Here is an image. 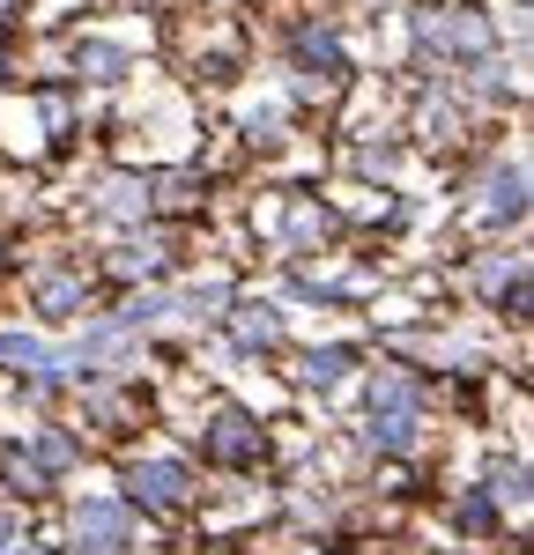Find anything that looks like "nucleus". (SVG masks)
I'll list each match as a JSON object with an SVG mask.
<instances>
[{
  "mask_svg": "<svg viewBox=\"0 0 534 555\" xmlns=\"http://www.w3.org/2000/svg\"><path fill=\"white\" fill-rule=\"evenodd\" d=\"M127 489L141 504H178V496H186V467H178V460H149V467L127 474Z\"/></svg>",
  "mask_w": 534,
  "mask_h": 555,
  "instance_id": "3",
  "label": "nucleus"
},
{
  "mask_svg": "<svg viewBox=\"0 0 534 555\" xmlns=\"http://www.w3.org/2000/svg\"><path fill=\"white\" fill-rule=\"evenodd\" d=\"M44 311H75V304H82V282H75V274H44Z\"/></svg>",
  "mask_w": 534,
  "mask_h": 555,
  "instance_id": "9",
  "label": "nucleus"
},
{
  "mask_svg": "<svg viewBox=\"0 0 534 555\" xmlns=\"http://www.w3.org/2000/svg\"><path fill=\"white\" fill-rule=\"evenodd\" d=\"M127 504H82L75 512V555H119L127 548Z\"/></svg>",
  "mask_w": 534,
  "mask_h": 555,
  "instance_id": "2",
  "label": "nucleus"
},
{
  "mask_svg": "<svg viewBox=\"0 0 534 555\" xmlns=\"http://www.w3.org/2000/svg\"><path fill=\"white\" fill-rule=\"evenodd\" d=\"M371 437L386 452L416 444V385L400 378V371H379V385H371Z\"/></svg>",
  "mask_w": 534,
  "mask_h": 555,
  "instance_id": "1",
  "label": "nucleus"
},
{
  "mask_svg": "<svg viewBox=\"0 0 534 555\" xmlns=\"http://www.w3.org/2000/svg\"><path fill=\"white\" fill-rule=\"evenodd\" d=\"M342 371H349V356H342V348H319V356H305V371H297V378L327 392V385H342Z\"/></svg>",
  "mask_w": 534,
  "mask_h": 555,
  "instance_id": "7",
  "label": "nucleus"
},
{
  "mask_svg": "<svg viewBox=\"0 0 534 555\" xmlns=\"http://www.w3.org/2000/svg\"><path fill=\"white\" fill-rule=\"evenodd\" d=\"M67 452H75L67 437H44V444H38V467H67Z\"/></svg>",
  "mask_w": 534,
  "mask_h": 555,
  "instance_id": "13",
  "label": "nucleus"
},
{
  "mask_svg": "<svg viewBox=\"0 0 534 555\" xmlns=\"http://www.w3.org/2000/svg\"><path fill=\"white\" fill-rule=\"evenodd\" d=\"M216 452L223 460H245L253 452V423L245 415H216Z\"/></svg>",
  "mask_w": 534,
  "mask_h": 555,
  "instance_id": "8",
  "label": "nucleus"
},
{
  "mask_svg": "<svg viewBox=\"0 0 534 555\" xmlns=\"http://www.w3.org/2000/svg\"><path fill=\"white\" fill-rule=\"evenodd\" d=\"M490 215H520V171H505V178H490Z\"/></svg>",
  "mask_w": 534,
  "mask_h": 555,
  "instance_id": "10",
  "label": "nucleus"
},
{
  "mask_svg": "<svg viewBox=\"0 0 534 555\" xmlns=\"http://www.w3.org/2000/svg\"><path fill=\"white\" fill-rule=\"evenodd\" d=\"M82 67L97 75V82H112V75H119L127 60H119V44H82Z\"/></svg>",
  "mask_w": 534,
  "mask_h": 555,
  "instance_id": "12",
  "label": "nucleus"
},
{
  "mask_svg": "<svg viewBox=\"0 0 534 555\" xmlns=\"http://www.w3.org/2000/svg\"><path fill=\"white\" fill-rule=\"evenodd\" d=\"M0 548H8V526H0Z\"/></svg>",
  "mask_w": 534,
  "mask_h": 555,
  "instance_id": "14",
  "label": "nucleus"
},
{
  "mask_svg": "<svg viewBox=\"0 0 534 555\" xmlns=\"http://www.w3.org/2000/svg\"><path fill=\"white\" fill-rule=\"evenodd\" d=\"M297 60H305V67H319V82H334V75H342V44L319 38V30H305V38H297Z\"/></svg>",
  "mask_w": 534,
  "mask_h": 555,
  "instance_id": "4",
  "label": "nucleus"
},
{
  "mask_svg": "<svg viewBox=\"0 0 534 555\" xmlns=\"http://www.w3.org/2000/svg\"><path fill=\"white\" fill-rule=\"evenodd\" d=\"M104 208H112V215H141V208H149V193H141L134 178H119V185H104Z\"/></svg>",
  "mask_w": 534,
  "mask_h": 555,
  "instance_id": "11",
  "label": "nucleus"
},
{
  "mask_svg": "<svg viewBox=\"0 0 534 555\" xmlns=\"http://www.w3.org/2000/svg\"><path fill=\"white\" fill-rule=\"evenodd\" d=\"M0 363H23V371H52V348L30 334H0Z\"/></svg>",
  "mask_w": 534,
  "mask_h": 555,
  "instance_id": "5",
  "label": "nucleus"
},
{
  "mask_svg": "<svg viewBox=\"0 0 534 555\" xmlns=\"http://www.w3.org/2000/svg\"><path fill=\"white\" fill-rule=\"evenodd\" d=\"M275 334H282V319H275L267 304H245V311H238V341L267 348V341H275Z\"/></svg>",
  "mask_w": 534,
  "mask_h": 555,
  "instance_id": "6",
  "label": "nucleus"
}]
</instances>
